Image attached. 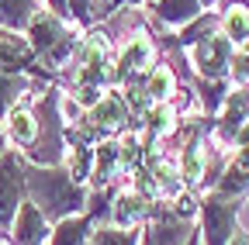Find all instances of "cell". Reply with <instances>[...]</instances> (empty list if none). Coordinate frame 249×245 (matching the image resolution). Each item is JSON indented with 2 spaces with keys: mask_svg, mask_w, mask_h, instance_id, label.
Returning a JSON list of instances; mask_svg holds the SVG:
<instances>
[{
  "mask_svg": "<svg viewBox=\"0 0 249 245\" xmlns=\"http://www.w3.org/2000/svg\"><path fill=\"white\" fill-rule=\"evenodd\" d=\"M24 187H28V200L35 204L52 225L73 218V214H87L90 187H80L66 166L24 163Z\"/></svg>",
  "mask_w": 249,
  "mask_h": 245,
  "instance_id": "cell-1",
  "label": "cell"
},
{
  "mask_svg": "<svg viewBox=\"0 0 249 245\" xmlns=\"http://www.w3.org/2000/svg\"><path fill=\"white\" fill-rule=\"evenodd\" d=\"M242 197H225L218 190H208L201 197V245H229L239 228Z\"/></svg>",
  "mask_w": 249,
  "mask_h": 245,
  "instance_id": "cell-2",
  "label": "cell"
},
{
  "mask_svg": "<svg viewBox=\"0 0 249 245\" xmlns=\"http://www.w3.org/2000/svg\"><path fill=\"white\" fill-rule=\"evenodd\" d=\"M28 200L24 187V156L7 148L0 156V235H11V225L18 218V207Z\"/></svg>",
  "mask_w": 249,
  "mask_h": 245,
  "instance_id": "cell-3",
  "label": "cell"
},
{
  "mask_svg": "<svg viewBox=\"0 0 249 245\" xmlns=\"http://www.w3.org/2000/svg\"><path fill=\"white\" fill-rule=\"evenodd\" d=\"M156 49L152 35L145 32H135L128 42L121 45V52L114 55V69H111V86H128V83H139L152 66H156Z\"/></svg>",
  "mask_w": 249,
  "mask_h": 245,
  "instance_id": "cell-4",
  "label": "cell"
},
{
  "mask_svg": "<svg viewBox=\"0 0 249 245\" xmlns=\"http://www.w3.org/2000/svg\"><path fill=\"white\" fill-rule=\"evenodd\" d=\"M232 55H235V45L222 32H214V35L194 42L191 49H183V59L197 69V80H229Z\"/></svg>",
  "mask_w": 249,
  "mask_h": 245,
  "instance_id": "cell-5",
  "label": "cell"
},
{
  "mask_svg": "<svg viewBox=\"0 0 249 245\" xmlns=\"http://www.w3.org/2000/svg\"><path fill=\"white\" fill-rule=\"evenodd\" d=\"M83 121H87V125L97 131L101 138H118V135L128 131L132 107H128V100H124V94H121L118 86H107V94L101 97V104L90 107Z\"/></svg>",
  "mask_w": 249,
  "mask_h": 245,
  "instance_id": "cell-6",
  "label": "cell"
},
{
  "mask_svg": "<svg viewBox=\"0 0 249 245\" xmlns=\"http://www.w3.org/2000/svg\"><path fill=\"white\" fill-rule=\"evenodd\" d=\"M194 231H197L194 221H180L177 214H170L166 200H156L152 218L142 228V245H187V238Z\"/></svg>",
  "mask_w": 249,
  "mask_h": 245,
  "instance_id": "cell-7",
  "label": "cell"
},
{
  "mask_svg": "<svg viewBox=\"0 0 249 245\" xmlns=\"http://www.w3.org/2000/svg\"><path fill=\"white\" fill-rule=\"evenodd\" d=\"M70 32H73L70 21H62L59 14H52V11H35V17H31L24 38H28L31 52H35V59H42L45 52H52L62 38H66Z\"/></svg>",
  "mask_w": 249,
  "mask_h": 245,
  "instance_id": "cell-8",
  "label": "cell"
},
{
  "mask_svg": "<svg viewBox=\"0 0 249 245\" xmlns=\"http://www.w3.org/2000/svg\"><path fill=\"white\" fill-rule=\"evenodd\" d=\"M7 238H11V245H49V238H52V221H49L31 200H24V204L18 207V218H14Z\"/></svg>",
  "mask_w": 249,
  "mask_h": 245,
  "instance_id": "cell-9",
  "label": "cell"
},
{
  "mask_svg": "<svg viewBox=\"0 0 249 245\" xmlns=\"http://www.w3.org/2000/svg\"><path fill=\"white\" fill-rule=\"evenodd\" d=\"M111 225L118 228H145V221L152 218V200H145L139 190L132 187H121L111 200V211H107Z\"/></svg>",
  "mask_w": 249,
  "mask_h": 245,
  "instance_id": "cell-10",
  "label": "cell"
},
{
  "mask_svg": "<svg viewBox=\"0 0 249 245\" xmlns=\"http://www.w3.org/2000/svg\"><path fill=\"white\" fill-rule=\"evenodd\" d=\"M35 63V52H31L28 38L7 32V35H0V73H31V76H49L42 69L31 66Z\"/></svg>",
  "mask_w": 249,
  "mask_h": 245,
  "instance_id": "cell-11",
  "label": "cell"
},
{
  "mask_svg": "<svg viewBox=\"0 0 249 245\" xmlns=\"http://www.w3.org/2000/svg\"><path fill=\"white\" fill-rule=\"evenodd\" d=\"M149 14L166 28H187L204 14V7H201V0H152Z\"/></svg>",
  "mask_w": 249,
  "mask_h": 245,
  "instance_id": "cell-12",
  "label": "cell"
},
{
  "mask_svg": "<svg viewBox=\"0 0 249 245\" xmlns=\"http://www.w3.org/2000/svg\"><path fill=\"white\" fill-rule=\"evenodd\" d=\"M4 131H7V142H14L21 152H28L38 138V117H35V107L28 104H18L7 117H4Z\"/></svg>",
  "mask_w": 249,
  "mask_h": 245,
  "instance_id": "cell-13",
  "label": "cell"
},
{
  "mask_svg": "<svg viewBox=\"0 0 249 245\" xmlns=\"http://www.w3.org/2000/svg\"><path fill=\"white\" fill-rule=\"evenodd\" d=\"M180 111H177V104L170 100V104H152V107H145L142 111V131L149 135V138H173L177 135V128H180Z\"/></svg>",
  "mask_w": 249,
  "mask_h": 245,
  "instance_id": "cell-14",
  "label": "cell"
},
{
  "mask_svg": "<svg viewBox=\"0 0 249 245\" xmlns=\"http://www.w3.org/2000/svg\"><path fill=\"white\" fill-rule=\"evenodd\" d=\"M93 221L90 214H73V218L52 225V238L49 245H90V235H93Z\"/></svg>",
  "mask_w": 249,
  "mask_h": 245,
  "instance_id": "cell-15",
  "label": "cell"
},
{
  "mask_svg": "<svg viewBox=\"0 0 249 245\" xmlns=\"http://www.w3.org/2000/svg\"><path fill=\"white\" fill-rule=\"evenodd\" d=\"M38 4L35 0H0V28L4 32H28Z\"/></svg>",
  "mask_w": 249,
  "mask_h": 245,
  "instance_id": "cell-16",
  "label": "cell"
},
{
  "mask_svg": "<svg viewBox=\"0 0 249 245\" xmlns=\"http://www.w3.org/2000/svg\"><path fill=\"white\" fill-rule=\"evenodd\" d=\"M222 35L235 49H242L249 42V4H229L222 11Z\"/></svg>",
  "mask_w": 249,
  "mask_h": 245,
  "instance_id": "cell-17",
  "label": "cell"
},
{
  "mask_svg": "<svg viewBox=\"0 0 249 245\" xmlns=\"http://www.w3.org/2000/svg\"><path fill=\"white\" fill-rule=\"evenodd\" d=\"M90 245H142V228L97 225V231L90 235Z\"/></svg>",
  "mask_w": 249,
  "mask_h": 245,
  "instance_id": "cell-18",
  "label": "cell"
},
{
  "mask_svg": "<svg viewBox=\"0 0 249 245\" xmlns=\"http://www.w3.org/2000/svg\"><path fill=\"white\" fill-rule=\"evenodd\" d=\"M70 4V21L76 28H90L97 21V0H66Z\"/></svg>",
  "mask_w": 249,
  "mask_h": 245,
  "instance_id": "cell-19",
  "label": "cell"
},
{
  "mask_svg": "<svg viewBox=\"0 0 249 245\" xmlns=\"http://www.w3.org/2000/svg\"><path fill=\"white\" fill-rule=\"evenodd\" d=\"M49 11L59 14L62 21H70V4H66V0H49Z\"/></svg>",
  "mask_w": 249,
  "mask_h": 245,
  "instance_id": "cell-20",
  "label": "cell"
},
{
  "mask_svg": "<svg viewBox=\"0 0 249 245\" xmlns=\"http://www.w3.org/2000/svg\"><path fill=\"white\" fill-rule=\"evenodd\" d=\"M229 245H249V231L235 228V235H232V242H229Z\"/></svg>",
  "mask_w": 249,
  "mask_h": 245,
  "instance_id": "cell-21",
  "label": "cell"
},
{
  "mask_svg": "<svg viewBox=\"0 0 249 245\" xmlns=\"http://www.w3.org/2000/svg\"><path fill=\"white\" fill-rule=\"evenodd\" d=\"M7 152V131H4V125H0V156Z\"/></svg>",
  "mask_w": 249,
  "mask_h": 245,
  "instance_id": "cell-22",
  "label": "cell"
},
{
  "mask_svg": "<svg viewBox=\"0 0 249 245\" xmlns=\"http://www.w3.org/2000/svg\"><path fill=\"white\" fill-rule=\"evenodd\" d=\"M187 245H201V228H197V231H194L191 238H187Z\"/></svg>",
  "mask_w": 249,
  "mask_h": 245,
  "instance_id": "cell-23",
  "label": "cell"
},
{
  "mask_svg": "<svg viewBox=\"0 0 249 245\" xmlns=\"http://www.w3.org/2000/svg\"><path fill=\"white\" fill-rule=\"evenodd\" d=\"M201 7H218V0H201Z\"/></svg>",
  "mask_w": 249,
  "mask_h": 245,
  "instance_id": "cell-24",
  "label": "cell"
},
{
  "mask_svg": "<svg viewBox=\"0 0 249 245\" xmlns=\"http://www.w3.org/2000/svg\"><path fill=\"white\" fill-rule=\"evenodd\" d=\"M0 245H11V238H7V235H0Z\"/></svg>",
  "mask_w": 249,
  "mask_h": 245,
  "instance_id": "cell-25",
  "label": "cell"
},
{
  "mask_svg": "<svg viewBox=\"0 0 249 245\" xmlns=\"http://www.w3.org/2000/svg\"><path fill=\"white\" fill-rule=\"evenodd\" d=\"M145 4H152V0H145Z\"/></svg>",
  "mask_w": 249,
  "mask_h": 245,
  "instance_id": "cell-26",
  "label": "cell"
}]
</instances>
